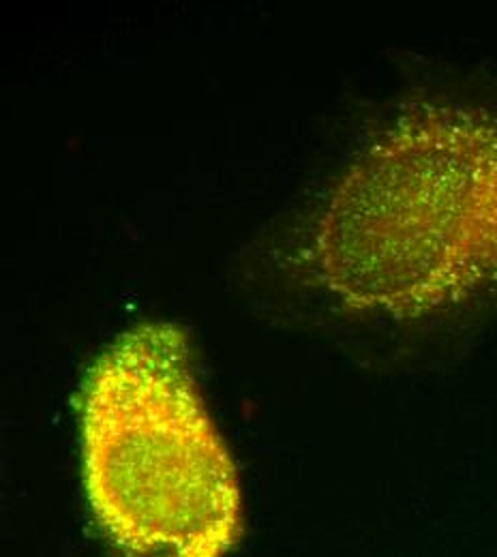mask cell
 Wrapping results in <instances>:
<instances>
[{
	"mask_svg": "<svg viewBox=\"0 0 497 557\" xmlns=\"http://www.w3.org/2000/svg\"><path fill=\"white\" fill-rule=\"evenodd\" d=\"M251 267L300 315L412 320L463 302L497 267L496 132L450 108L401 119Z\"/></svg>",
	"mask_w": 497,
	"mask_h": 557,
	"instance_id": "cell-1",
	"label": "cell"
},
{
	"mask_svg": "<svg viewBox=\"0 0 497 557\" xmlns=\"http://www.w3.org/2000/svg\"><path fill=\"white\" fill-rule=\"evenodd\" d=\"M82 479L116 557H225L243 536L232 455L167 322L123 333L79 393Z\"/></svg>",
	"mask_w": 497,
	"mask_h": 557,
	"instance_id": "cell-2",
	"label": "cell"
}]
</instances>
